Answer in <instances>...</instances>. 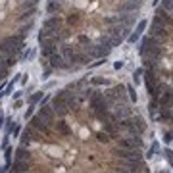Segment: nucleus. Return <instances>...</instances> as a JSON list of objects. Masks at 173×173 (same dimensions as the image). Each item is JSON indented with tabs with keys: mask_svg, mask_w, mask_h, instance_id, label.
<instances>
[{
	"mask_svg": "<svg viewBox=\"0 0 173 173\" xmlns=\"http://www.w3.org/2000/svg\"><path fill=\"white\" fill-rule=\"evenodd\" d=\"M29 127H33L35 131H37L40 136L44 135V136H52V127H50L48 123L44 119L40 117V115L37 113V115H31V117H29Z\"/></svg>",
	"mask_w": 173,
	"mask_h": 173,
	"instance_id": "obj_1",
	"label": "nucleus"
},
{
	"mask_svg": "<svg viewBox=\"0 0 173 173\" xmlns=\"http://www.w3.org/2000/svg\"><path fill=\"white\" fill-rule=\"evenodd\" d=\"M117 140V146L119 148H127V150H140L142 148V136H136V135H129L125 139H115Z\"/></svg>",
	"mask_w": 173,
	"mask_h": 173,
	"instance_id": "obj_2",
	"label": "nucleus"
},
{
	"mask_svg": "<svg viewBox=\"0 0 173 173\" xmlns=\"http://www.w3.org/2000/svg\"><path fill=\"white\" fill-rule=\"evenodd\" d=\"M37 113H39L40 117L46 121V123H48L50 127L54 125V121H56V113H54V110H52V106H48V104H40Z\"/></svg>",
	"mask_w": 173,
	"mask_h": 173,
	"instance_id": "obj_3",
	"label": "nucleus"
},
{
	"mask_svg": "<svg viewBox=\"0 0 173 173\" xmlns=\"http://www.w3.org/2000/svg\"><path fill=\"white\" fill-rule=\"evenodd\" d=\"M102 129H104V133L110 136V139H117L119 136V127H117V121H113V119H108V121H102Z\"/></svg>",
	"mask_w": 173,
	"mask_h": 173,
	"instance_id": "obj_4",
	"label": "nucleus"
},
{
	"mask_svg": "<svg viewBox=\"0 0 173 173\" xmlns=\"http://www.w3.org/2000/svg\"><path fill=\"white\" fill-rule=\"evenodd\" d=\"M39 136H40V135L35 131L33 127L27 125V127L23 129V133H21V144H23V146H29L33 140H39Z\"/></svg>",
	"mask_w": 173,
	"mask_h": 173,
	"instance_id": "obj_5",
	"label": "nucleus"
},
{
	"mask_svg": "<svg viewBox=\"0 0 173 173\" xmlns=\"http://www.w3.org/2000/svg\"><path fill=\"white\" fill-rule=\"evenodd\" d=\"M63 25V19L60 16H50L42 21V29H48V31H54V29H60Z\"/></svg>",
	"mask_w": 173,
	"mask_h": 173,
	"instance_id": "obj_6",
	"label": "nucleus"
},
{
	"mask_svg": "<svg viewBox=\"0 0 173 173\" xmlns=\"http://www.w3.org/2000/svg\"><path fill=\"white\" fill-rule=\"evenodd\" d=\"M139 8H140V4L135 2V0H123V2H119V6H117V10L125 12V13H135Z\"/></svg>",
	"mask_w": 173,
	"mask_h": 173,
	"instance_id": "obj_7",
	"label": "nucleus"
},
{
	"mask_svg": "<svg viewBox=\"0 0 173 173\" xmlns=\"http://www.w3.org/2000/svg\"><path fill=\"white\" fill-rule=\"evenodd\" d=\"M152 19L162 21V23H165V25H171V12L163 10L162 6H160V8H158V10L154 12V17H152Z\"/></svg>",
	"mask_w": 173,
	"mask_h": 173,
	"instance_id": "obj_8",
	"label": "nucleus"
},
{
	"mask_svg": "<svg viewBox=\"0 0 173 173\" xmlns=\"http://www.w3.org/2000/svg\"><path fill=\"white\" fill-rule=\"evenodd\" d=\"M63 23H66L67 27H79L83 23V17H81V13H77V12H71L66 16V19H63Z\"/></svg>",
	"mask_w": 173,
	"mask_h": 173,
	"instance_id": "obj_9",
	"label": "nucleus"
},
{
	"mask_svg": "<svg viewBox=\"0 0 173 173\" xmlns=\"http://www.w3.org/2000/svg\"><path fill=\"white\" fill-rule=\"evenodd\" d=\"M12 173H27L29 171V162L27 160H16L13 158V163H10Z\"/></svg>",
	"mask_w": 173,
	"mask_h": 173,
	"instance_id": "obj_10",
	"label": "nucleus"
},
{
	"mask_svg": "<svg viewBox=\"0 0 173 173\" xmlns=\"http://www.w3.org/2000/svg\"><path fill=\"white\" fill-rule=\"evenodd\" d=\"M135 21H136V16H135V13H125V16H119V25H121V27L133 29V27H135Z\"/></svg>",
	"mask_w": 173,
	"mask_h": 173,
	"instance_id": "obj_11",
	"label": "nucleus"
},
{
	"mask_svg": "<svg viewBox=\"0 0 173 173\" xmlns=\"http://www.w3.org/2000/svg\"><path fill=\"white\" fill-rule=\"evenodd\" d=\"M63 10V6H62V2H54V0H48V4H46V12L48 13H52V16H58V13H62Z\"/></svg>",
	"mask_w": 173,
	"mask_h": 173,
	"instance_id": "obj_12",
	"label": "nucleus"
},
{
	"mask_svg": "<svg viewBox=\"0 0 173 173\" xmlns=\"http://www.w3.org/2000/svg\"><path fill=\"white\" fill-rule=\"evenodd\" d=\"M54 129L60 135H63V136H67V135H71V129H69V125L67 123H63V119H60V121H54V125H52Z\"/></svg>",
	"mask_w": 173,
	"mask_h": 173,
	"instance_id": "obj_13",
	"label": "nucleus"
},
{
	"mask_svg": "<svg viewBox=\"0 0 173 173\" xmlns=\"http://www.w3.org/2000/svg\"><path fill=\"white\" fill-rule=\"evenodd\" d=\"M13 152H16V160H27V162H29V158H31V154H29L27 146H23V144H21L17 150H13Z\"/></svg>",
	"mask_w": 173,
	"mask_h": 173,
	"instance_id": "obj_14",
	"label": "nucleus"
},
{
	"mask_svg": "<svg viewBox=\"0 0 173 173\" xmlns=\"http://www.w3.org/2000/svg\"><path fill=\"white\" fill-rule=\"evenodd\" d=\"M42 96H44V90H37V92H33V94L27 98V104H29V106H37V104L40 102V98H42Z\"/></svg>",
	"mask_w": 173,
	"mask_h": 173,
	"instance_id": "obj_15",
	"label": "nucleus"
},
{
	"mask_svg": "<svg viewBox=\"0 0 173 173\" xmlns=\"http://www.w3.org/2000/svg\"><path fill=\"white\" fill-rule=\"evenodd\" d=\"M89 83L90 85H94V87H102V85H110V81H108L106 77H100V75H94V77H90L89 79Z\"/></svg>",
	"mask_w": 173,
	"mask_h": 173,
	"instance_id": "obj_16",
	"label": "nucleus"
},
{
	"mask_svg": "<svg viewBox=\"0 0 173 173\" xmlns=\"http://www.w3.org/2000/svg\"><path fill=\"white\" fill-rule=\"evenodd\" d=\"M125 90L129 92V98H131V102H133V104H136V100H139V96H136V90H135V87H133V85H127V87H125Z\"/></svg>",
	"mask_w": 173,
	"mask_h": 173,
	"instance_id": "obj_17",
	"label": "nucleus"
},
{
	"mask_svg": "<svg viewBox=\"0 0 173 173\" xmlns=\"http://www.w3.org/2000/svg\"><path fill=\"white\" fill-rule=\"evenodd\" d=\"M104 23L110 25V27L119 25V16H106V17H104Z\"/></svg>",
	"mask_w": 173,
	"mask_h": 173,
	"instance_id": "obj_18",
	"label": "nucleus"
},
{
	"mask_svg": "<svg viewBox=\"0 0 173 173\" xmlns=\"http://www.w3.org/2000/svg\"><path fill=\"white\" fill-rule=\"evenodd\" d=\"M12 154H13V148L12 146H6L4 148V160H6V165L10 167V163H12Z\"/></svg>",
	"mask_w": 173,
	"mask_h": 173,
	"instance_id": "obj_19",
	"label": "nucleus"
},
{
	"mask_svg": "<svg viewBox=\"0 0 173 173\" xmlns=\"http://www.w3.org/2000/svg\"><path fill=\"white\" fill-rule=\"evenodd\" d=\"M158 150H160V144H158L156 140H152V144H150V148H148V154H146V156H148V158H154Z\"/></svg>",
	"mask_w": 173,
	"mask_h": 173,
	"instance_id": "obj_20",
	"label": "nucleus"
},
{
	"mask_svg": "<svg viewBox=\"0 0 173 173\" xmlns=\"http://www.w3.org/2000/svg\"><path fill=\"white\" fill-rule=\"evenodd\" d=\"M148 27V19H140L139 21V23H136V29H135V33L136 35H140L142 31H144V29H146Z\"/></svg>",
	"mask_w": 173,
	"mask_h": 173,
	"instance_id": "obj_21",
	"label": "nucleus"
},
{
	"mask_svg": "<svg viewBox=\"0 0 173 173\" xmlns=\"http://www.w3.org/2000/svg\"><path fill=\"white\" fill-rule=\"evenodd\" d=\"M4 123H6V135H10L12 129H13V125H16V121H13L12 117H8V119H4Z\"/></svg>",
	"mask_w": 173,
	"mask_h": 173,
	"instance_id": "obj_22",
	"label": "nucleus"
},
{
	"mask_svg": "<svg viewBox=\"0 0 173 173\" xmlns=\"http://www.w3.org/2000/svg\"><path fill=\"white\" fill-rule=\"evenodd\" d=\"M139 39H140V35H136V33H129V37H127V40L131 42V44H136Z\"/></svg>",
	"mask_w": 173,
	"mask_h": 173,
	"instance_id": "obj_23",
	"label": "nucleus"
},
{
	"mask_svg": "<svg viewBox=\"0 0 173 173\" xmlns=\"http://www.w3.org/2000/svg\"><path fill=\"white\" fill-rule=\"evenodd\" d=\"M144 73V69L142 67H139V69H135V73H133V79H135V83H139L140 81V75Z\"/></svg>",
	"mask_w": 173,
	"mask_h": 173,
	"instance_id": "obj_24",
	"label": "nucleus"
},
{
	"mask_svg": "<svg viewBox=\"0 0 173 173\" xmlns=\"http://www.w3.org/2000/svg\"><path fill=\"white\" fill-rule=\"evenodd\" d=\"M79 42H81V44H87V46H90V39L87 37V35H79Z\"/></svg>",
	"mask_w": 173,
	"mask_h": 173,
	"instance_id": "obj_25",
	"label": "nucleus"
},
{
	"mask_svg": "<svg viewBox=\"0 0 173 173\" xmlns=\"http://www.w3.org/2000/svg\"><path fill=\"white\" fill-rule=\"evenodd\" d=\"M33 108H35V106H29L27 110H25V113H23V119H25V121H27V119H29V117H31V115H33V112H35Z\"/></svg>",
	"mask_w": 173,
	"mask_h": 173,
	"instance_id": "obj_26",
	"label": "nucleus"
},
{
	"mask_svg": "<svg viewBox=\"0 0 173 173\" xmlns=\"http://www.w3.org/2000/svg\"><path fill=\"white\" fill-rule=\"evenodd\" d=\"M163 142L169 146V142H171V131H169V129H167V131H163Z\"/></svg>",
	"mask_w": 173,
	"mask_h": 173,
	"instance_id": "obj_27",
	"label": "nucleus"
},
{
	"mask_svg": "<svg viewBox=\"0 0 173 173\" xmlns=\"http://www.w3.org/2000/svg\"><path fill=\"white\" fill-rule=\"evenodd\" d=\"M13 85H16V81L12 79V83L6 87V92H2V96H4V94H12V92H13Z\"/></svg>",
	"mask_w": 173,
	"mask_h": 173,
	"instance_id": "obj_28",
	"label": "nucleus"
},
{
	"mask_svg": "<svg viewBox=\"0 0 173 173\" xmlns=\"http://www.w3.org/2000/svg\"><path fill=\"white\" fill-rule=\"evenodd\" d=\"M162 8L167 10V12H171V8H173V6H171V0H162Z\"/></svg>",
	"mask_w": 173,
	"mask_h": 173,
	"instance_id": "obj_29",
	"label": "nucleus"
},
{
	"mask_svg": "<svg viewBox=\"0 0 173 173\" xmlns=\"http://www.w3.org/2000/svg\"><path fill=\"white\" fill-rule=\"evenodd\" d=\"M162 154L165 156V160L171 163V148H169V146H167V148H163V152H162Z\"/></svg>",
	"mask_w": 173,
	"mask_h": 173,
	"instance_id": "obj_30",
	"label": "nucleus"
},
{
	"mask_svg": "<svg viewBox=\"0 0 173 173\" xmlns=\"http://www.w3.org/2000/svg\"><path fill=\"white\" fill-rule=\"evenodd\" d=\"M98 140H100V142H104V144H106L108 140H110V136H108L106 133H100V135H98Z\"/></svg>",
	"mask_w": 173,
	"mask_h": 173,
	"instance_id": "obj_31",
	"label": "nucleus"
},
{
	"mask_svg": "<svg viewBox=\"0 0 173 173\" xmlns=\"http://www.w3.org/2000/svg\"><path fill=\"white\" fill-rule=\"evenodd\" d=\"M21 96H23V90H16V92H12V98H13V100H19Z\"/></svg>",
	"mask_w": 173,
	"mask_h": 173,
	"instance_id": "obj_32",
	"label": "nucleus"
},
{
	"mask_svg": "<svg viewBox=\"0 0 173 173\" xmlns=\"http://www.w3.org/2000/svg\"><path fill=\"white\" fill-rule=\"evenodd\" d=\"M19 133H21V127H19V125H13L12 135H13V136H19Z\"/></svg>",
	"mask_w": 173,
	"mask_h": 173,
	"instance_id": "obj_33",
	"label": "nucleus"
},
{
	"mask_svg": "<svg viewBox=\"0 0 173 173\" xmlns=\"http://www.w3.org/2000/svg\"><path fill=\"white\" fill-rule=\"evenodd\" d=\"M21 106H23V102H21V98H19V100H13V108H12V110H19Z\"/></svg>",
	"mask_w": 173,
	"mask_h": 173,
	"instance_id": "obj_34",
	"label": "nucleus"
},
{
	"mask_svg": "<svg viewBox=\"0 0 173 173\" xmlns=\"http://www.w3.org/2000/svg\"><path fill=\"white\" fill-rule=\"evenodd\" d=\"M113 67H115V69H121V67H123V62H115Z\"/></svg>",
	"mask_w": 173,
	"mask_h": 173,
	"instance_id": "obj_35",
	"label": "nucleus"
},
{
	"mask_svg": "<svg viewBox=\"0 0 173 173\" xmlns=\"http://www.w3.org/2000/svg\"><path fill=\"white\" fill-rule=\"evenodd\" d=\"M8 136H10V135H6V136H4V140H2V148L8 146Z\"/></svg>",
	"mask_w": 173,
	"mask_h": 173,
	"instance_id": "obj_36",
	"label": "nucleus"
},
{
	"mask_svg": "<svg viewBox=\"0 0 173 173\" xmlns=\"http://www.w3.org/2000/svg\"><path fill=\"white\" fill-rule=\"evenodd\" d=\"M2 125H4V113L0 112V129H2Z\"/></svg>",
	"mask_w": 173,
	"mask_h": 173,
	"instance_id": "obj_37",
	"label": "nucleus"
},
{
	"mask_svg": "<svg viewBox=\"0 0 173 173\" xmlns=\"http://www.w3.org/2000/svg\"><path fill=\"white\" fill-rule=\"evenodd\" d=\"M6 169H8V165H6V163H4V165H2V167H0V173H6Z\"/></svg>",
	"mask_w": 173,
	"mask_h": 173,
	"instance_id": "obj_38",
	"label": "nucleus"
},
{
	"mask_svg": "<svg viewBox=\"0 0 173 173\" xmlns=\"http://www.w3.org/2000/svg\"><path fill=\"white\" fill-rule=\"evenodd\" d=\"M156 173H169V171H167V169H165V171H163V169H160V171H156Z\"/></svg>",
	"mask_w": 173,
	"mask_h": 173,
	"instance_id": "obj_39",
	"label": "nucleus"
},
{
	"mask_svg": "<svg viewBox=\"0 0 173 173\" xmlns=\"http://www.w3.org/2000/svg\"><path fill=\"white\" fill-rule=\"evenodd\" d=\"M54 2H62V0H54Z\"/></svg>",
	"mask_w": 173,
	"mask_h": 173,
	"instance_id": "obj_40",
	"label": "nucleus"
}]
</instances>
